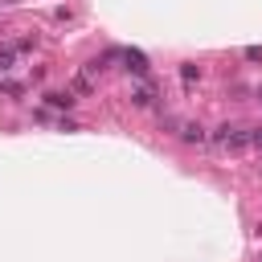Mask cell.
Returning <instances> with one entry per match:
<instances>
[{"mask_svg": "<svg viewBox=\"0 0 262 262\" xmlns=\"http://www.w3.org/2000/svg\"><path fill=\"white\" fill-rule=\"evenodd\" d=\"M180 139H184V143H205L209 131H205L201 123H180Z\"/></svg>", "mask_w": 262, "mask_h": 262, "instance_id": "4", "label": "cell"}, {"mask_svg": "<svg viewBox=\"0 0 262 262\" xmlns=\"http://www.w3.org/2000/svg\"><path fill=\"white\" fill-rule=\"evenodd\" d=\"M246 61H262V49H258V45H250V49H246Z\"/></svg>", "mask_w": 262, "mask_h": 262, "instance_id": "9", "label": "cell"}, {"mask_svg": "<svg viewBox=\"0 0 262 262\" xmlns=\"http://www.w3.org/2000/svg\"><path fill=\"white\" fill-rule=\"evenodd\" d=\"M70 86H74L78 94H94V78H90L86 70H82V74H74V82H70Z\"/></svg>", "mask_w": 262, "mask_h": 262, "instance_id": "5", "label": "cell"}, {"mask_svg": "<svg viewBox=\"0 0 262 262\" xmlns=\"http://www.w3.org/2000/svg\"><path fill=\"white\" fill-rule=\"evenodd\" d=\"M258 98H262V90H258Z\"/></svg>", "mask_w": 262, "mask_h": 262, "instance_id": "11", "label": "cell"}, {"mask_svg": "<svg viewBox=\"0 0 262 262\" xmlns=\"http://www.w3.org/2000/svg\"><path fill=\"white\" fill-rule=\"evenodd\" d=\"M209 139H213L221 151H246V147H250V131H242V127H229V123H225V127H217Z\"/></svg>", "mask_w": 262, "mask_h": 262, "instance_id": "1", "label": "cell"}, {"mask_svg": "<svg viewBox=\"0 0 262 262\" xmlns=\"http://www.w3.org/2000/svg\"><path fill=\"white\" fill-rule=\"evenodd\" d=\"M74 102H78V98H74L70 90H49V94H45V106H53V111H70Z\"/></svg>", "mask_w": 262, "mask_h": 262, "instance_id": "3", "label": "cell"}, {"mask_svg": "<svg viewBox=\"0 0 262 262\" xmlns=\"http://www.w3.org/2000/svg\"><path fill=\"white\" fill-rule=\"evenodd\" d=\"M180 78H184V86H192V82L201 78V70H196V66H180Z\"/></svg>", "mask_w": 262, "mask_h": 262, "instance_id": "8", "label": "cell"}, {"mask_svg": "<svg viewBox=\"0 0 262 262\" xmlns=\"http://www.w3.org/2000/svg\"><path fill=\"white\" fill-rule=\"evenodd\" d=\"M16 53H20V45H0V74H4V70H12Z\"/></svg>", "mask_w": 262, "mask_h": 262, "instance_id": "6", "label": "cell"}, {"mask_svg": "<svg viewBox=\"0 0 262 262\" xmlns=\"http://www.w3.org/2000/svg\"><path fill=\"white\" fill-rule=\"evenodd\" d=\"M250 143H254V147H262V127H258V131H250Z\"/></svg>", "mask_w": 262, "mask_h": 262, "instance_id": "10", "label": "cell"}, {"mask_svg": "<svg viewBox=\"0 0 262 262\" xmlns=\"http://www.w3.org/2000/svg\"><path fill=\"white\" fill-rule=\"evenodd\" d=\"M123 61H127V70H131L135 78H147V57H143L139 49H123Z\"/></svg>", "mask_w": 262, "mask_h": 262, "instance_id": "2", "label": "cell"}, {"mask_svg": "<svg viewBox=\"0 0 262 262\" xmlns=\"http://www.w3.org/2000/svg\"><path fill=\"white\" fill-rule=\"evenodd\" d=\"M131 102H135V106H151V86H139V90H131Z\"/></svg>", "mask_w": 262, "mask_h": 262, "instance_id": "7", "label": "cell"}]
</instances>
